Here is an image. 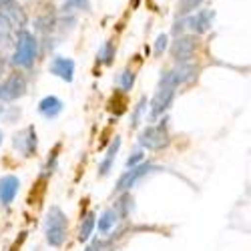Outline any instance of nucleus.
Returning a JSON list of instances; mask_svg holds the SVG:
<instances>
[{"label": "nucleus", "instance_id": "obj_10", "mask_svg": "<svg viewBox=\"0 0 251 251\" xmlns=\"http://www.w3.org/2000/svg\"><path fill=\"white\" fill-rule=\"evenodd\" d=\"M175 100V91L173 89H159V93L151 100V119H157L169 111V107Z\"/></svg>", "mask_w": 251, "mask_h": 251}, {"label": "nucleus", "instance_id": "obj_22", "mask_svg": "<svg viewBox=\"0 0 251 251\" xmlns=\"http://www.w3.org/2000/svg\"><path fill=\"white\" fill-rule=\"evenodd\" d=\"M56 161H58V145L54 147V151L50 153V157H49L47 165L43 167V177H50V175L54 173V169H56Z\"/></svg>", "mask_w": 251, "mask_h": 251}, {"label": "nucleus", "instance_id": "obj_12", "mask_svg": "<svg viewBox=\"0 0 251 251\" xmlns=\"http://www.w3.org/2000/svg\"><path fill=\"white\" fill-rule=\"evenodd\" d=\"M18 189H20V179L14 175H4L0 179V203L8 207L16 199Z\"/></svg>", "mask_w": 251, "mask_h": 251}, {"label": "nucleus", "instance_id": "obj_3", "mask_svg": "<svg viewBox=\"0 0 251 251\" xmlns=\"http://www.w3.org/2000/svg\"><path fill=\"white\" fill-rule=\"evenodd\" d=\"M36 50H38V43H36L34 34H30L25 28H20V32L16 36V49L12 54V62L16 67L28 69V67H32V62L36 58Z\"/></svg>", "mask_w": 251, "mask_h": 251}, {"label": "nucleus", "instance_id": "obj_25", "mask_svg": "<svg viewBox=\"0 0 251 251\" xmlns=\"http://www.w3.org/2000/svg\"><path fill=\"white\" fill-rule=\"evenodd\" d=\"M75 8H82V10H89L91 8V4H89V0H73V2H67L65 4V12H73Z\"/></svg>", "mask_w": 251, "mask_h": 251}, {"label": "nucleus", "instance_id": "obj_28", "mask_svg": "<svg viewBox=\"0 0 251 251\" xmlns=\"http://www.w3.org/2000/svg\"><path fill=\"white\" fill-rule=\"evenodd\" d=\"M139 163H143V153H141V151L133 153V155L127 159V169H131V167H137Z\"/></svg>", "mask_w": 251, "mask_h": 251}, {"label": "nucleus", "instance_id": "obj_18", "mask_svg": "<svg viewBox=\"0 0 251 251\" xmlns=\"http://www.w3.org/2000/svg\"><path fill=\"white\" fill-rule=\"evenodd\" d=\"M131 211H133V197L129 193H123V197L115 203V213L123 219H127L131 215Z\"/></svg>", "mask_w": 251, "mask_h": 251}, {"label": "nucleus", "instance_id": "obj_7", "mask_svg": "<svg viewBox=\"0 0 251 251\" xmlns=\"http://www.w3.org/2000/svg\"><path fill=\"white\" fill-rule=\"evenodd\" d=\"M26 93V78L23 75H10L0 82V100H16Z\"/></svg>", "mask_w": 251, "mask_h": 251}, {"label": "nucleus", "instance_id": "obj_20", "mask_svg": "<svg viewBox=\"0 0 251 251\" xmlns=\"http://www.w3.org/2000/svg\"><path fill=\"white\" fill-rule=\"evenodd\" d=\"M113 58H115V45L111 43V40H107L99 50V60L102 62V65H111Z\"/></svg>", "mask_w": 251, "mask_h": 251}, {"label": "nucleus", "instance_id": "obj_23", "mask_svg": "<svg viewBox=\"0 0 251 251\" xmlns=\"http://www.w3.org/2000/svg\"><path fill=\"white\" fill-rule=\"evenodd\" d=\"M119 82H121V89L123 91H131L133 85H135V73L133 71H123V75L119 76Z\"/></svg>", "mask_w": 251, "mask_h": 251}, {"label": "nucleus", "instance_id": "obj_1", "mask_svg": "<svg viewBox=\"0 0 251 251\" xmlns=\"http://www.w3.org/2000/svg\"><path fill=\"white\" fill-rule=\"evenodd\" d=\"M67 229H69L67 213L62 211L60 207L52 205L49 209V213H47V219H45V235H47L49 245L60 247L62 243H65L67 241Z\"/></svg>", "mask_w": 251, "mask_h": 251}, {"label": "nucleus", "instance_id": "obj_19", "mask_svg": "<svg viewBox=\"0 0 251 251\" xmlns=\"http://www.w3.org/2000/svg\"><path fill=\"white\" fill-rule=\"evenodd\" d=\"M145 111H147V99L141 97L139 102L135 104V109H133V115H131V129H137L141 125V119H143Z\"/></svg>", "mask_w": 251, "mask_h": 251}, {"label": "nucleus", "instance_id": "obj_14", "mask_svg": "<svg viewBox=\"0 0 251 251\" xmlns=\"http://www.w3.org/2000/svg\"><path fill=\"white\" fill-rule=\"evenodd\" d=\"M38 113L43 115L45 119H56L60 113H62V100L58 99V97H52V95H49V97H45L43 100L38 102Z\"/></svg>", "mask_w": 251, "mask_h": 251}, {"label": "nucleus", "instance_id": "obj_30", "mask_svg": "<svg viewBox=\"0 0 251 251\" xmlns=\"http://www.w3.org/2000/svg\"><path fill=\"white\" fill-rule=\"evenodd\" d=\"M0 145H2V131H0Z\"/></svg>", "mask_w": 251, "mask_h": 251}, {"label": "nucleus", "instance_id": "obj_2", "mask_svg": "<svg viewBox=\"0 0 251 251\" xmlns=\"http://www.w3.org/2000/svg\"><path fill=\"white\" fill-rule=\"evenodd\" d=\"M139 143L141 147L149 149V151H161L167 145L171 143V135H169V121L163 119L159 125H149L145 127L139 135Z\"/></svg>", "mask_w": 251, "mask_h": 251}, {"label": "nucleus", "instance_id": "obj_24", "mask_svg": "<svg viewBox=\"0 0 251 251\" xmlns=\"http://www.w3.org/2000/svg\"><path fill=\"white\" fill-rule=\"evenodd\" d=\"M52 28H54V18L47 16V18H38V20H36V30L49 32V30H52Z\"/></svg>", "mask_w": 251, "mask_h": 251}, {"label": "nucleus", "instance_id": "obj_26", "mask_svg": "<svg viewBox=\"0 0 251 251\" xmlns=\"http://www.w3.org/2000/svg\"><path fill=\"white\" fill-rule=\"evenodd\" d=\"M87 251H111V243L102 241V239H95V241L87 247Z\"/></svg>", "mask_w": 251, "mask_h": 251}, {"label": "nucleus", "instance_id": "obj_8", "mask_svg": "<svg viewBox=\"0 0 251 251\" xmlns=\"http://www.w3.org/2000/svg\"><path fill=\"white\" fill-rule=\"evenodd\" d=\"M195 50H197V38L195 36H177V40L171 47V54L179 65L189 62L191 56L195 54Z\"/></svg>", "mask_w": 251, "mask_h": 251}, {"label": "nucleus", "instance_id": "obj_16", "mask_svg": "<svg viewBox=\"0 0 251 251\" xmlns=\"http://www.w3.org/2000/svg\"><path fill=\"white\" fill-rule=\"evenodd\" d=\"M95 227H97V215H95L93 211H89L85 217H82V221H80V227H78V241H80V243L87 241V239L93 235Z\"/></svg>", "mask_w": 251, "mask_h": 251}, {"label": "nucleus", "instance_id": "obj_9", "mask_svg": "<svg viewBox=\"0 0 251 251\" xmlns=\"http://www.w3.org/2000/svg\"><path fill=\"white\" fill-rule=\"evenodd\" d=\"M0 10H2V16L12 26L23 28L26 25V14L23 8H20V4L16 0H0Z\"/></svg>", "mask_w": 251, "mask_h": 251}, {"label": "nucleus", "instance_id": "obj_13", "mask_svg": "<svg viewBox=\"0 0 251 251\" xmlns=\"http://www.w3.org/2000/svg\"><path fill=\"white\" fill-rule=\"evenodd\" d=\"M50 73L56 75L58 78H62L65 82H71L75 76V62L73 58L67 56H54L50 62Z\"/></svg>", "mask_w": 251, "mask_h": 251}, {"label": "nucleus", "instance_id": "obj_21", "mask_svg": "<svg viewBox=\"0 0 251 251\" xmlns=\"http://www.w3.org/2000/svg\"><path fill=\"white\" fill-rule=\"evenodd\" d=\"M203 2V0H179L177 2V12L183 16V14H189V12H193L199 4Z\"/></svg>", "mask_w": 251, "mask_h": 251}, {"label": "nucleus", "instance_id": "obj_29", "mask_svg": "<svg viewBox=\"0 0 251 251\" xmlns=\"http://www.w3.org/2000/svg\"><path fill=\"white\" fill-rule=\"evenodd\" d=\"M4 115V107H0V117H2Z\"/></svg>", "mask_w": 251, "mask_h": 251}, {"label": "nucleus", "instance_id": "obj_15", "mask_svg": "<svg viewBox=\"0 0 251 251\" xmlns=\"http://www.w3.org/2000/svg\"><path fill=\"white\" fill-rule=\"evenodd\" d=\"M121 149V139L115 137V141L109 145V149H107V155H104V159L99 163V177H107L113 169V163L117 159V153Z\"/></svg>", "mask_w": 251, "mask_h": 251}, {"label": "nucleus", "instance_id": "obj_4", "mask_svg": "<svg viewBox=\"0 0 251 251\" xmlns=\"http://www.w3.org/2000/svg\"><path fill=\"white\" fill-rule=\"evenodd\" d=\"M153 171H161V167H155L151 163H139L137 167H131V169H127L119 177L117 187H115V193H129L141 179L151 175Z\"/></svg>", "mask_w": 251, "mask_h": 251}, {"label": "nucleus", "instance_id": "obj_17", "mask_svg": "<svg viewBox=\"0 0 251 251\" xmlns=\"http://www.w3.org/2000/svg\"><path fill=\"white\" fill-rule=\"evenodd\" d=\"M117 221H119V215L115 213V209H107V211H104L100 217H99V231L100 233H109L111 229L117 225Z\"/></svg>", "mask_w": 251, "mask_h": 251}, {"label": "nucleus", "instance_id": "obj_6", "mask_svg": "<svg viewBox=\"0 0 251 251\" xmlns=\"http://www.w3.org/2000/svg\"><path fill=\"white\" fill-rule=\"evenodd\" d=\"M12 145H14V149L20 155H23V157H34L36 155V149H38L36 129L32 127V125H28V127H25V129H20L18 133H14Z\"/></svg>", "mask_w": 251, "mask_h": 251}, {"label": "nucleus", "instance_id": "obj_5", "mask_svg": "<svg viewBox=\"0 0 251 251\" xmlns=\"http://www.w3.org/2000/svg\"><path fill=\"white\" fill-rule=\"evenodd\" d=\"M197 76V69L193 65H189V62H183V65H177L175 69L163 73L161 80H159V89H177L181 85H185V82H189Z\"/></svg>", "mask_w": 251, "mask_h": 251}, {"label": "nucleus", "instance_id": "obj_11", "mask_svg": "<svg viewBox=\"0 0 251 251\" xmlns=\"http://www.w3.org/2000/svg\"><path fill=\"white\" fill-rule=\"evenodd\" d=\"M215 20V12L213 10H199L195 16H189L185 20V25L189 26L195 34H205L209 28H211Z\"/></svg>", "mask_w": 251, "mask_h": 251}, {"label": "nucleus", "instance_id": "obj_27", "mask_svg": "<svg viewBox=\"0 0 251 251\" xmlns=\"http://www.w3.org/2000/svg\"><path fill=\"white\" fill-rule=\"evenodd\" d=\"M167 49V36L165 34H159L157 40H155V54H163V50Z\"/></svg>", "mask_w": 251, "mask_h": 251}]
</instances>
